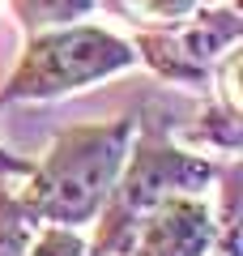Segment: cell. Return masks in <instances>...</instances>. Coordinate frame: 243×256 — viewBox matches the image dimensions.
Returning a JSON list of instances; mask_svg holds the SVG:
<instances>
[{
    "label": "cell",
    "mask_w": 243,
    "mask_h": 256,
    "mask_svg": "<svg viewBox=\"0 0 243 256\" xmlns=\"http://www.w3.org/2000/svg\"><path fill=\"white\" fill-rule=\"evenodd\" d=\"M218 239V218L200 192H180L158 201L128 235V256H209Z\"/></svg>",
    "instance_id": "5b68a950"
},
{
    "label": "cell",
    "mask_w": 243,
    "mask_h": 256,
    "mask_svg": "<svg viewBox=\"0 0 243 256\" xmlns=\"http://www.w3.org/2000/svg\"><path fill=\"white\" fill-rule=\"evenodd\" d=\"M9 4H13V18L22 22V30H30V34L68 26V22H81L94 13V0H9Z\"/></svg>",
    "instance_id": "8992f818"
},
{
    "label": "cell",
    "mask_w": 243,
    "mask_h": 256,
    "mask_svg": "<svg viewBox=\"0 0 243 256\" xmlns=\"http://www.w3.org/2000/svg\"><path fill=\"white\" fill-rule=\"evenodd\" d=\"M132 64H136L132 43L111 34L107 26L68 22V26L38 30V34H30L13 77L0 86V107L4 102L60 98V94L86 90L94 82H107V77L124 73Z\"/></svg>",
    "instance_id": "3957f363"
},
{
    "label": "cell",
    "mask_w": 243,
    "mask_h": 256,
    "mask_svg": "<svg viewBox=\"0 0 243 256\" xmlns=\"http://www.w3.org/2000/svg\"><path fill=\"white\" fill-rule=\"evenodd\" d=\"M0 175H30V162H26V158H18L13 150L0 146Z\"/></svg>",
    "instance_id": "9c48e42d"
},
{
    "label": "cell",
    "mask_w": 243,
    "mask_h": 256,
    "mask_svg": "<svg viewBox=\"0 0 243 256\" xmlns=\"http://www.w3.org/2000/svg\"><path fill=\"white\" fill-rule=\"evenodd\" d=\"M128 146H132V120L64 128L43 154V162L30 166V184L18 196L22 210L47 226L77 230L81 222H94L128 158Z\"/></svg>",
    "instance_id": "6da1fadb"
},
{
    "label": "cell",
    "mask_w": 243,
    "mask_h": 256,
    "mask_svg": "<svg viewBox=\"0 0 243 256\" xmlns=\"http://www.w3.org/2000/svg\"><path fill=\"white\" fill-rule=\"evenodd\" d=\"M34 218L22 210L18 196H0V256H26Z\"/></svg>",
    "instance_id": "52a82bcc"
},
{
    "label": "cell",
    "mask_w": 243,
    "mask_h": 256,
    "mask_svg": "<svg viewBox=\"0 0 243 256\" xmlns=\"http://www.w3.org/2000/svg\"><path fill=\"white\" fill-rule=\"evenodd\" d=\"M218 175H222L218 162L192 154V150L171 146L162 132H145L136 146H128V158H124L107 201L98 210V235H94L90 252L94 256H120L128 248L132 226L158 201L180 196V192H205Z\"/></svg>",
    "instance_id": "7a4b0ae2"
},
{
    "label": "cell",
    "mask_w": 243,
    "mask_h": 256,
    "mask_svg": "<svg viewBox=\"0 0 243 256\" xmlns=\"http://www.w3.org/2000/svg\"><path fill=\"white\" fill-rule=\"evenodd\" d=\"M239 43V13L234 9H205L175 22L166 30H145L136 38V60H150L171 82H205L214 60Z\"/></svg>",
    "instance_id": "277c9868"
},
{
    "label": "cell",
    "mask_w": 243,
    "mask_h": 256,
    "mask_svg": "<svg viewBox=\"0 0 243 256\" xmlns=\"http://www.w3.org/2000/svg\"><path fill=\"white\" fill-rule=\"evenodd\" d=\"M26 256H94V252L72 226H47L38 235H30Z\"/></svg>",
    "instance_id": "ba28073f"
}]
</instances>
